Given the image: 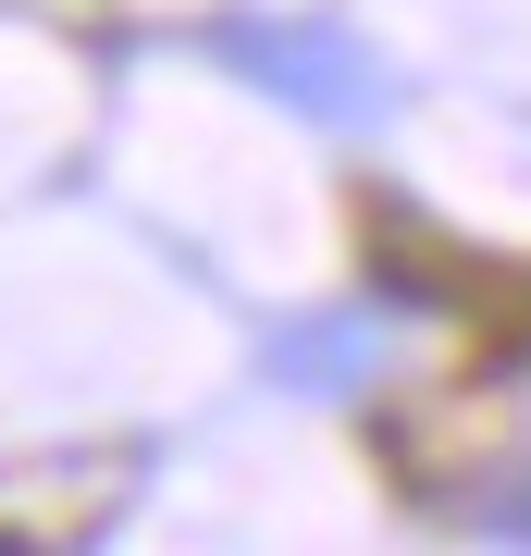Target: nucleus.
I'll use <instances>...</instances> for the list:
<instances>
[{
    "mask_svg": "<svg viewBox=\"0 0 531 556\" xmlns=\"http://www.w3.org/2000/svg\"><path fill=\"white\" fill-rule=\"evenodd\" d=\"M223 62H236L248 87H273L296 124H334V137H371V124L395 112V75L371 62V38H346V25H321V13L223 25Z\"/></svg>",
    "mask_w": 531,
    "mask_h": 556,
    "instance_id": "nucleus-1",
    "label": "nucleus"
},
{
    "mask_svg": "<svg viewBox=\"0 0 531 556\" xmlns=\"http://www.w3.org/2000/svg\"><path fill=\"white\" fill-rule=\"evenodd\" d=\"M273 371H285V396H358L383 371V309H321L296 334H273Z\"/></svg>",
    "mask_w": 531,
    "mask_h": 556,
    "instance_id": "nucleus-2",
    "label": "nucleus"
},
{
    "mask_svg": "<svg viewBox=\"0 0 531 556\" xmlns=\"http://www.w3.org/2000/svg\"><path fill=\"white\" fill-rule=\"evenodd\" d=\"M494 556H531V519H507V544H494Z\"/></svg>",
    "mask_w": 531,
    "mask_h": 556,
    "instance_id": "nucleus-3",
    "label": "nucleus"
},
{
    "mask_svg": "<svg viewBox=\"0 0 531 556\" xmlns=\"http://www.w3.org/2000/svg\"><path fill=\"white\" fill-rule=\"evenodd\" d=\"M0 556H13V544H0Z\"/></svg>",
    "mask_w": 531,
    "mask_h": 556,
    "instance_id": "nucleus-4",
    "label": "nucleus"
}]
</instances>
